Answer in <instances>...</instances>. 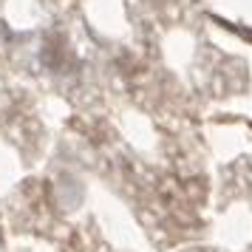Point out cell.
I'll return each instance as SVG.
<instances>
[]
</instances>
